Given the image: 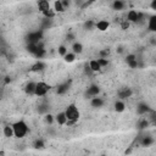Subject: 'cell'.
I'll return each mask as SVG.
<instances>
[{
  "mask_svg": "<svg viewBox=\"0 0 156 156\" xmlns=\"http://www.w3.org/2000/svg\"><path fill=\"white\" fill-rule=\"evenodd\" d=\"M65 115H66V118H67V123H66L67 126L74 124V123L79 119V116H80L79 110H78V107H77L74 104H69V105L66 107Z\"/></svg>",
  "mask_w": 156,
  "mask_h": 156,
  "instance_id": "obj_1",
  "label": "cell"
},
{
  "mask_svg": "<svg viewBox=\"0 0 156 156\" xmlns=\"http://www.w3.org/2000/svg\"><path fill=\"white\" fill-rule=\"evenodd\" d=\"M11 126L13 129V136L16 138H23L28 133V126L24 121H17Z\"/></svg>",
  "mask_w": 156,
  "mask_h": 156,
  "instance_id": "obj_2",
  "label": "cell"
},
{
  "mask_svg": "<svg viewBox=\"0 0 156 156\" xmlns=\"http://www.w3.org/2000/svg\"><path fill=\"white\" fill-rule=\"evenodd\" d=\"M50 85L48 84V83H45V82H38L37 84H35V91H34V95H37V96H44V95H46V93L50 90Z\"/></svg>",
  "mask_w": 156,
  "mask_h": 156,
  "instance_id": "obj_3",
  "label": "cell"
},
{
  "mask_svg": "<svg viewBox=\"0 0 156 156\" xmlns=\"http://www.w3.org/2000/svg\"><path fill=\"white\" fill-rule=\"evenodd\" d=\"M138 18H139V12L136 10H129L126 21L129 23H138Z\"/></svg>",
  "mask_w": 156,
  "mask_h": 156,
  "instance_id": "obj_4",
  "label": "cell"
},
{
  "mask_svg": "<svg viewBox=\"0 0 156 156\" xmlns=\"http://www.w3.org/2000/svg\"><path fill=\"white\" fill-rule=\"evenodd\" d=\"M108 27H110V23H108V21H106V20H100V21H98V22L95 23V28H96L98 30H100V32L107 30Z\"/></svg>",
  "mask_w": 156,
  "mask_h": 156,
  "instance_id": "obj_5",
  "label": "cell"
},
{
  "mask_svg": "<svg viewBox=\"0 0 156 156\" xmlns=\"http://www.w3.org/2000/svg\"><path fill=\"white\" fill-rule=\"evenodd\" d=\"M104 104H105V101H104V99L100 98V96H94V98L90 99V105H91V107H95V108L102 107Z\"/></svg>",
  "mask_w": 156,
  "mask_h": 156,
  "instance_id": "obj_6",
  "label": "cell"
},
{
  "mask_svg": "<svg viewBox=\"0 0 156 156\" xmlns=\"http://www.w3.org/2000/svg\"><path fill=\"white\" fill-rule=\"evenodd\" d=\"M55 121H56V123H57V124H60V126H65V124L67 123V118H66L65 111L58 112V113L55 116Z\"/></svg>",
  "mask_w": 156,
  "mask_h": 156,
  "instance_id": "obj_7",
  "label": "cell"
},
{
  "mask_svg": "<svg viewBox=\"0 0 156 156\" xmlns=\"http://www.w3.org/2000/svg\"><path fill=\"white\" fill-rule=\"evenodd\" d=\"M126 5H127L126 1H122V0H115V1L111 4L112 9L116 10V11H122V10H124Z\"/></svg>",
  "mask_w": 156,
  "mask_h": 156,
  "instance_id": "obj_8",
  "label": "cell"
},
{
  "mask_svg": "<svg viewBox=\"0 0 156 156\" xmlns=\"http://www.w3.org/2000/svg\"><path fill=\"white\" fill-rule=\"evenodd\" d=\"M100 93V88L98 85H90L87 90V95L90 96V98H94V96H98Z\"/></svg>",
  "mask_w": 156,
  "mask_h": 156,
  "instance_id": "obj_9",
  "label": "cell"
},
{
  "mask_svg": "<svg viewBox=\"0 0 156 156\" xmlns=\"http://www.w3.org/2000/svg\"><path fill=\"white\" fill-rule=\"evenodd\" d=\"M38 9H39L40 12H44V11L51 9V4L49 1H46V0H41V1L38 2Z\"/></svg>",
  "mask_w": 156,
  "mask_h": 156,
  "instance_id": "obj_10",
  "label": "cell"
},
{
  "mask_svg": "<svg viewBox=\"0 0 156 156\" xmlns=\"http://www.w3.org/2000/svg\"><path fill=\"white\" fill-rule=\"evenodd\" d=\"M35 84H37V83H34V82H29V83L26 84V87H24V91H26L27 95H34V91H35Z\"/></svg>",
  "mask_w": 156,
  "mask_h": 156,
  "instance_id": "obj_11",
  "label": "cell"
},
{
  "mask_svg": "<svg viewBox=\"0 0 156 156\" xmlns=\"http://www.w3.org/2000/svg\"><path fill=\"white\" fill-rule=\"evenodd\" d=\"M72 52H73L74 55L82 54V52H83V45H82V43L74 41V43L72 44Z\"/></svg>",
  "mask_w": 156,
  "mask_h": 156,
  "instance_id": "obj_12",
  "label": "cell"
},
{
  "mask_svg": "<svg viewBox=\"0 0 156 156\" xmlns=\"http://www.w3.org/2000/svg\"><path fill=\"white\" fill-rule=\"evenodd\" d=\"M126 110V104L122 100H117L115 102V111L116 112H123Z\"/></svg>",
  "mask_w": 156,
  "mask_h": 156,
  "instance_id": "obj_13",
  "label": "cell"
},
{
  "mask_svg": "<svg viewBox=\"0 0 156 156\" xmlns=\"http://www.w3.org/2000/svg\"><path fill=\"white\" fill-rule=\"evenodd\" d=\"M88 67L90 68L91 72H99V71L101 69V67L99 66V63H98L96 60H91V61L89 62V66H88Z\"/></svg>",
  "mask_w": 156,
  "mask_h": 156,
  "instance_id": "obj_14",
  "label": "cell"
},
{
  "mask_svg": "<svg viewBox=\"0 0 156 156\" xmlns=\"http://www.w3.org/2000/svg\"><path fill=\"white\" fill-rule=\"evenodd\" d=\"M2 132H4V135L6 138H12L13 136V129H12V126H10V124L5 126Z\"/></svg>",
  "mask_w": 156,
  "mask_h": 156,
  "instance_id": "obj_15",
  "label": "cell"
},
{
  "mask_svg": "<svg viewBox=\"0 0 156 156\" xmlns=\"http://www.w3.org/2000/svg\"><path fill=\"white\" fill-rule=\"evenodd\" d=\"M154 143H155V139H154L152 136H144L140 144H141V146H150V145H152Z\"/></svg>",
  "mask_w": 156,
  "mask_h": 156,
  "instance_id": "obj_16",
  "label": "cell"
},
{
  "mask_svg": "<svg viewBox=\"0 0 156 156\" xmlns=\"http://www.w3.org/2000/svg\"><path fill=\"white\" fill-rule=\"evenodd\" d=\"M147 27H149V29H150L151 32H155V30H156V16H155V15H152V16L150 17Z\"/></svg>",
  "mask_w": 156,
  "mask_h": 156,
  "instance_id": "obj_17",
  "label": "cell"
},
{
  "mask_svg": "<svg viewBox=\"0 0 156 156\" xmlns=\"http://www.w3.org/2000/svg\"><path fill=\"white\" fill-rule=\"evenodd\" d=\"M118 95H119L121 99H127V98H129V96L132 95V90H130L129 88H124L123 90H121V91L118 93Z\"/></svg>",
  "mask_w": 156,
  "mask_h": 156,
  "instance_id": "obj_18",
  "label": "cell"
},
{
  "mask_svg": "<svg viewBox=\"0 0 156 156\" xmlns=\"http://www.w3.org/2000/svg\"><path fill=\"white\" fill-rule=\"evenodd\" d=\"M54 11L55 12H63L65 11V9H63V6L61 4V0H56L54 2Z\"/></svg>",
  "mask_w": 156,
  "mask_h": 156,
  "instance_id": "obj_19",
  "label": "cell"
},
{
  "mask_svg": "<svg viewBox=\"0 0 156 156\" xmlns=\"http://www.w3.org/2000/svg\"><path fill=\"white\" fill-rule=\"evenodd\" d=\"M44 67H45V63L41 62V61H38L35 65L32 66V71H34V72H37V71H41V69H44Z\"/></svg>",
  "mask_w": 156,
  "mask_h": 156,
  "instance_id": "obj_20",
  "label": "cell"
},
{
  "mask_svg": "<svg viewBox=\"0 0 156 156\" xmlns=\"http://www.w3.org/2000/svg\"><path fill=\"white\" fill-rule=\"evenodd\" d=\"M63 58H65V61H66V62L71 63V62H73V61L76 60V55H74L73 52H67V54L63 56Z\"/></svg>",
  "mask_w": 156,
  "mask_h": 156,
  "instance_id": "obj_21",
  "label": "cell"
},
{
  "mask_svg": "<svg viewBox=\"0 0 156 156\" xmlns=\"http://www.w3.org/2000/svg\"><path fill=\"white\" fill-rule=\"evenodd\" d=\"M136 111H138V113L143 115V113H146V112L149 111V107H147V105H145V104H140L139 107L136 108Z\"/></svg>",
  "mask_w": 156,
  "mask_h": 156,
  "instance_id": "obj_22",
  "label": "cell"
},
{
  "mask_svg": "<svg viewBox=\"0 0 156 156\" xmlns=\"http://www.w3.org/2000/svg\"><path fill=\"white\" fill-rule=\"evenodd\" d=\"M46 18H54L55 17V11H54V9H50V10H46V11H44V12H41Z\"/></svg>",
  "mask_w": 156,
  "mask_h": 156,
  "instance_id": "obj_23",
  "label": "cell"
},
{
  "mask_svg": "<svg viewBox=\"0 0 156 156\" xmlns=\"http://www.w3.org/2000/svg\"><path fill=\"white\" fill-rule=\"evenodd\" d=\"M67 90H68V83L61 84V85H58V88H57V94H63V93H66Z\"/></svg>",
  "mask_w": 156,
  "mask_h": 156,
  "instance_id": "obj_24",
  "label": "cell"
},
{
  "mask_svg": "<svg viewBox=\"0 0 156 156\" xmlns=\"http://www.w3.org/2000/svg\"><path fill=\"white\" fill-rule=\"evenodd\" d=\"M33 146L35 147V149H44V141L41 140V139H37L34 143H33Z\"/></svg>",
  "mask_w": 156,
  "mask_h": 156,
  "instance_id": "obj_25",
  "label": "cell"
},
{
  "mask_svg": "<svg viewBox=\"0 0 156 156\" xmlns=\"http://www.w3.org/2000/svg\"><path fill=\"white\" fill-rule=\"evenodd\" d=\"M98 63H99V66L102 68V67H106L107 65H108V61H107V58H102V57H99L98 60Z\"/></svg>",
  "mask_w": 156,
  "mask_h": 156,
  "instance_id": "obj_26",
  "label": "cell"
},
{
  "mask_svg": "<svg viewBox=\"0 0 156 156\" xmlns=\"http://www.w3.org/2000/svg\"><path fill=\"white\" fill-rule=\"evenodd\" d=\"M57 51H58V54H60L61 56H65V55L68 52V49H67L65 45H60L58 49H57Z\"/></svg>",
  "mask_w": 156,
  "mask_h": 156,
  "instance_id": "obj_27",
  "label": "cell"
},
{
  "mask_svg": "<svg viewBox=\"0 0 156 156\" xmlns=\"http://www.w3.org/2000/svg\"><path fill=\"white\" fill-rule=\"evenodd\" d=\"M45 54H46L45 49H43V48H41V49H39V50H38V52H37L34 56H35V57H38V58H43V57L45 56Z\"/></svg>",
  "mask_w": 156,
  "mask_h": 156,
  "instance_id": "obj_28",
  "label": "cell"
},
{
  "mask_svg": "<svg viewBox=\"0 0 156 156\" xmlns=\"http://www.w3.org/2000/svg\"><path fill=\"white\" fill-rule=\"evenodd\" d=\"M54 121H55V117H54L52 115H50V113L45 115V122H46V123L52 124V123H54Z\"/></svg>",
  "mask_w": 156,
  "mask_h": 156,
  "instance_id": "obj_29",
  "label": "cell"
},
{
  "mask_svg": "<svg viewBox=\"0 0 156 156\" xmlns=\"http://www.w3.org/2000/svg\"><path fill=\"white\" fill-rule=\"evenodd\" d=\"M135 60H136V56H135L134 54H129V55L126 56V62H127V63H129V62H132V61H135Z\"/></svg>",
  "mask_w": 156,
  "mask_h": 156,
  "instance_id": "obj_30",
  "label": "cell"
},
{
  "mask_svg": "<svg viewBox=\"0 0 156 156\" xmlns=\"http://www.w3.org/2000/svg\"><path fill=\"white\" fill-rule=\"evenodd\" d=\"M149 126V121L147 119H143L140 123H139V129H144V128H146Z\"/></svg>",
  "mask_w": 156,
  "mask_h": 156,
  "instance_id": "obj_31",
  "label": "cell"
},
{
  "mask_svg": "<svg viewBox=\"0 0 156 156\" xmlns=\"http://www.w3.org/2000/svg\"><path fill=\"white\" fill-rule=\"evenodd\" d=\"M84 27H85V28H88V29H91L93 27H95V23H94L93 21H88V22H85V23H84Z\"/></svg>",
  "mask_w": 156,
  "mask_h": 156,
  "instance_id": "obj_32",
  "label": "cell"
},
{
  "mask_svg": "<svg viewBox=\"0 0 156 156\" xmlns=\"http://www.w3.org/2000/svg\"><path fill=\"white\" fill-rule=\"evenodd\" d=\"M129 22H127V21H123L122 23H121V27H122V29H128L129 28Z\"/></svg>",
  "mask_w": 156,
  "mask_h": 156,
  "instance_id": "obj_33",
  "label": "cell"
},
{
  "mask_svg": "<svg viewBox=\"0 0 156 156\" xmlns=\"http://www.w3.org/2000/svg\"><path fill=\"white\" fill-rule=\"evenodd\" d=\"M128 66H129L130 68H136V67H138V60H135V61H132V62H129V63H128Z\"/></svg>",
  "mask_w": 156,
  "mask_h": 156,
  "instance_id": "obj_34",
  "label": "cell"
},
{
  "mask_svg": "<svg viewBox=\"0 0 156 156\" xmlns=\"http://www.w3.org/2000/svg\"><path fill=\"white\" fill-rule=\"evenodd\" d=\"M61 4L63 6V9H66L67 6H69V1H67V0H61Z\"/></svg>",
  "mask_w": 156,
  "mask_h": 156,
  "instance_id": "obj_35",
  "label": "cell"
},
{
  "mask_svg": "<svg viewBox=\"0 0 156 156\" xmlns=\"http://www.w3.org/2000/svg\"><path fill=\"white\" fill-rule=\"evenodd\" d=\"M93 2H94V1H85V2L82 5V7H80V9H85V7H88L89 5H91Z\"/></svg>",
  "mask_w": 156,
  "mask_h": 156,
  "instance_id": "obj_36",
  "label": "cell"
},
{
  "mask_svg": "<svg viewBox=\"0 0 156 156\" xmlns=\"http://www.w3.org/2000/svg\"><path fill=\"white\" fill-rule=\"evenodd\" d=\"M150 6H151L152 10H156V0H152L151 4H150Z\"/></svg>",
  "mask_w": 156,
  "mask_h": 156,
  "instance_id": "obj_37",
  "label": "cell"
},
{
  "mask_svg": "<svg viewBox=\"0 0 156 156\" xmlns=\"http://www.w3.org/2000/svg\"><path fill=\"white\" fill-rule=\"evenodd\" d=\"M11 82V78L10 77H5V84H7V83H10Z\"/></svg>",
  "mask_w": 156,
  "mask_h": 156,
  "instance_id": "obj_38",
  "label": "cell"
},
{
  "mask_svg": "<svg viewBox=\"0 0 156 156\" xmlns=\"http://www.w3.org/2000/svg\"><path fill=\"white\" fill-rule=\"evenodd\" d=\"M101 156H106V155H101Z\"/></svg>",
  "mask_w": 156,
  "mask_h": 156,
  "instance_id": "obj_39",
  "label": "cell"
}]
</instances>
